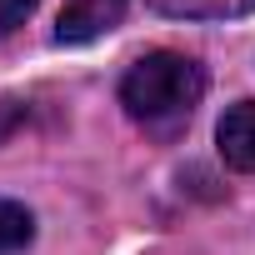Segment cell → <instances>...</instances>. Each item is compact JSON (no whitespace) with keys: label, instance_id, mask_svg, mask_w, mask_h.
<instances>
[{"label":"cell","instance_id":"obj_1","mask_svg":"<svg viewBox=\"0 0 255 255\" xmlns=\"http://www.w3.org/2000/svg\"><path fill=\"white\" fill-rule=\"evenodd\" d=\"M205 95V70L180 50H150L120 80V105L155 135H175Z\"/></svg>","mask_w":255,"mask_h":255},{"label":"cell","instance_id":"obj_2","mask_svg":"<svg viewBox=\"0 0 255 255\" xmlns=\"http://www.w3.org/2000/svg\"><path fill=\"white\" fill-rule=\"evenodd\" d=\"M120 15H125V0H65L60 25H55V40L60 45H85V40L115 30Z\"/></svg>","mask_w":255,"mask_h":255},{"label":"cell","instance_id":"obj_3","mask_svg":"<svg viewBox=\"0 0 255 255\" xmlns=\"http://www.w3.org/2000/svg\"><path fill=\"white\" fill-rule=\"evenodd\" d=\"M215 140H220V155L230 170H255V100H240L220 115Z\"/></svg>","mask_w":255,"mask_h":255},{"label":"cell","instance_id":"obj_4","mask_svg":"<svg viewBox=\"0 0 255 255\" xmlns=\"http://www.w3.org/2000/svg\"><path fill=\"white\" fill-rule=\"evenodd\" d=\"M150 5L180 20H230V15H250L255 0H150Z\"/></svg>","mask_w":255,"mask_h":255},{"label":"cell","instance_id":"obj_5","mask_svg":"<svg viewBox=\"0 0 255 255\" xmlns=\"http://www.w3.org/2000/svg\"><path fill=\"white\" fill-rule=\"evenodd\" d=\"M30 235H35L30 210H25L20 200H5V195H0V255L25 250V245H30Z\"/></svg>","mask_w":255,"mask_h":255},{"label":"cell","instance_id":"obj_6","mask_svg":"<svg viewBox=\"0 0 255 255\" xmlns=\"http://www.w3.org/2000/svg\"><path fill=\"white\" fill-rule=\"evenodd\" d=\"M30 10H35V0H0V35L15 30V25H25Z\"/></svg>","mask_w":255,"mask_h":255}]
</instances>
